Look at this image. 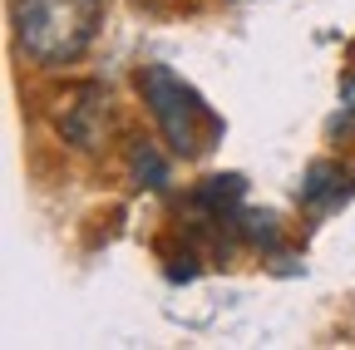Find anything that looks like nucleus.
Wrapping results in <instances>:
<instances>
[{"instance_id":"obj_4","label":"nucleus","mask_w":355,"mask_h":350,"mask_svg":"<svg viewBox=\"0 0 355 350\" xmlns=\"http://www.w3.org/2000/svg\"><path fill=\"white\" fill-rule=\"evenodd\" d=\"M355 193V173H345L340 163H316L306 173V183H301V202L306 207H340L345 198Z\"/></svg>"},{"instance_id":"obj_3","label":"nucleus","mask_w":355,"mask_h":350,"mask_svg":"<svg viewBox=\"0 0 355 350\" xmlns=\"http://www.w3.org/2000/svg\"><path fill=\"white\" fill-rule=\"evenodd\" d=\"M64 109H60V134L74 143V148H84V153H94L99 143H104V134H109V94L99 89V84H79V89L69 94V99H60Z\"/></svg>"},{"instance_id":"obj_2","label":"nucleus","mask_w":355,"mask_h":350,"mask_svg":"<svg viewBox=\"0 0 355 350\" xmlns=\"http://www.w3.org/2000/svg\"><path fill=\"white\" fill-rule=\"evenodd\" d=\"M139 94H144V104H148V114H153V123H158L163 143H168L178 158H198V153L207 148V139L217 134L212 109H207L168 64L139 69Z\"/></svg>"},{"instance_id":"obj_1","label":"nucleus","mask_w":355,"mask_h":350,"mask_svg":"<svg viewBox=\"0 0 355 350\" xmlns=\"http://www.w3.org/2000/svg\"><path fill=\"white\" fill-rule=\"evenodd\" d=\"M15 45L44 69L74 64L104 25V0H15Z\"/></svg>"},{"instance_id":"obj_6","label":"nucleus","mask_w":355,"mask_h":350,"mask_svg":"<svg viewBox=\"0 0 355 350\" xmlns=\"http://www.w3.org/2000/svg\"><path fill=\"white\" fill-rule=\"evenodd\" d=\"M355 128V74L340 79V119H336V134H350Z\"/></svg>"},{"instance_id":"obj_5","label":"nucleus","mask_w":355,"mask_h":350,"mask_svg":"<svg viewBox=\"0 0 355 350\" xmlns=\"http://www.w3.org/2000/svg\"><path fill=\"white\" fill-rule=\"evenodd\" d=\"M128 168H133V178H139V188H168V158L153 143H133Z\"/></svg>"}]
</instances>
